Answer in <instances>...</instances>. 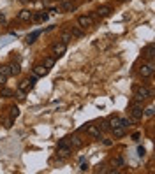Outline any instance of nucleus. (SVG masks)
Returning a JSON list of instances; mask_svg holds the SVG:
<instances>
[{"label": "nucleus", "mask_w": 155, "mask_h": 174, "mask_svg": "<svg viewBox=\"0 0 155 174\" xmlns=\"http://www.w3.org/2000/svg\"><path fill=\"white\" fill-rule=\"evenodd\" d=\"M0 95H2V97H12V90H9V88H2Z\"/></svg>", "instance_id": "27"}, {"label": "nucleus", "mask_w": 155, "mask_h": 174, "mask_svg": "<svg viewBox=\"0 0 155 174\" xmlns=\"http://www.w3.org/2000/svg\"><path fill=\"white\" fill-rule=\"evenodd\" d=\"M92 18L90 16H79L78 18V25H79V27L81 28H88V27H92Z\"/></svg>", "instance_id": "10"}, {"label": "nucleus", "mask_w": 155, "mask_h": 174, "mask_svg": "<svg viewBox=\"0 0 155 174\" xmlns=\"http://www.w3.org/2000/svg\"><path fill=\"white\" fill-rule=\"evenodd\" d=\"M39 35H41V32H39V30H37V32H32V33H30V35H28V37H27V42H28V44L35 42V39H37Z\"/></svg>", "instance_id": "22"}, {"label": "nucleus", "mask_w": 155, "mask_h": 174, "mask_svg": "<svg viewBox=\"0 0 155 174\" xmlns=\"http://www.w3.org/2000/svg\"><path fill=\"white\" fill-rule=\"evenodd\" d=\"M138 151H139V155H141V157H144V148H139Z\"/></svg>", "instance_id": "32"}, {"label": "nucleus", "mask_w": 155, "mask_h": 174, "mask_svg": "<svg viewBox=\"0 0 155 174\" xmlns=\"http://www.w3.org/2000/svg\"><path fill=\"white\" fill-rule=\"evenodd\" d=\"M143 56L146 58V60H153V44H148L146 48H144V51H143Z\"/></svg>", "instance_id": "13"}, {"label": "nucleus", "mask_w": 155, "mask_h": 174, "mask_svg": "<svg viewBox=\"0 0 155 174\" xmlns=\"http://www.w3.org/2000/svg\"><path fill=\"white\" fill-rule=\"evenodd\" d=\"M69 142H71V146H74V148H81V146H83V141H81L78 136L69 137Z\"/></svg>", "instance_id": "16"}, {"label": "nucleus", "mask_w": 155, "mask_h": 174, "mask_svg": "<svg viewBox=\"0 0 155 174\" xmlns=\"http://www.w3.org/2000/svg\"><path fill=\"white\" fill-rule=\"evenodd\" d=\"M123 158L122 157H116V158H113V165H115V167H123Z\"/></svg>", "instance_id": "24"}, {"label": "nucleus", "mask_w": 155, "mask_h": 174, "mask_svg": "<svg viewBox=\"0 0 155 174\" xmlns=\"http://www.w3.org/2000/svg\"><path fill=\"white\" fill-rule=\"evenodd\" d=\"M0 74H4L6 77L11 76V72H9V65H2V67H0Z\"/></svg>", "instance_id": "26"}, {"label": "nucleus", "mask_w": 155, "mask_h": 174, "mask_svg": "<svg viewBox=\"0 0 155 174\" xmlns=\"http://www.w3.org/2000/svg\"><path fill=\"white\" fill-rule=\"evenodd\" d=\"M60 41L64 44H69L72 41V35H71V32H69V30H64V32L60 33Z\"/></svg>", "instance_id": "15"}, {"label": "nucleus", "mask_w": 155, "mask_h": 174, "mask_svg": "<svg viewBox=\"0 0 155 174\" xmlns=\"http://www.w3.org/2000/svg\"><path fill=\"white\" fill-rule=\"evenodd\" d=\"M20 71H21V69H20L18 63H11V65H9V72H11V76H18Z\"/></svg>", "instance_id": "18"}, {"label": "nucleus", "mask_w": 155, "mask_h": 174, "mask_svg": "<svg viewBox=\"0 0 155 174\" xmlns=\"http://www.w3.org/2000/svg\"><path fill=\"white\" fill-rule=\"evenodd\" d=\"M139 74L143 77H150L152 74H153V63L150 62V63H144V65H141V69H139Z\"/></svg>", "instance_id": "7"}, {"label": "nucleus", "mask_w": 155, "mask_h": 174, "mask_svg": "<svg viewBox=\"0 0 155 174\" xmlns=\"http://www.w3.org/2000/svg\"><path fill=\"white\" fill-rule=\"evenodd\" d=\"M132 123H134V120H129V118H120V127H123V128L131 127Z\"/></svg>", "instance_id": "21"}, {"label": "nucleus", "mask_w": 155, "mask_h": 174, "mask_svg": "<svg viewBox=\"0 0 155 174\" xmlns=\"http://www.w3.org/2000/svg\"><path fill=\"white\" fill-rule=\"evenodd\" d=\"M9 111H11V118H12V120H14L18 114H20V107H18V106H12V107L9 109Z\"/></svg>", "instance_id": "25"}, {"label": "nucleus", "mask_w": 155, "mask_h": 174, "mask_svg": "<svg viewBox=\"0 0 155 174\" xmlns=\"http://www.w3.org/2000/svg\"><path fill=\"white\" fill-rule=\"evenodd\" d=\"M55 60H56L55 56H46V58H44V63H42V65H44L46 69H51V67L55 65Z\"/></svg>", "instance_id": "17"}, {"label": "nucleus", "mask_w": 155, "mask_h": 174, "mask_svg": "<svg viewBox=\"0 0 155 174\" xmlns=\"http://www.w3.org/2000/svg\"><path fill=\"white\" fill-rule=\"evenodd\" d=\"M86 134L95 137V139H100V128L97 125H88L86 127Z\"/></svg>", "instance_id": "9"}, {"label": "nucleus", "mask_w": 155, "mask_h": 174, "mask_svg": "<svg viewBox=\"0 0 155 174\" xmlns=\"http://www.w3.org/2000/svg\"><path fill=\"white\" fill-rule=\"evenodd\" d=\"M46 18H48L46 12H37V14H33V16H32V20H33V21H44Z\"/></svg>", "instance_id": "20"}, {"label": "nucleus", "mask_w": 155, "mask_h": 174, "mask_svg": "<svg viewBox=\"0 0 155 174\" xmlns=\"http://www.w3.org/2000/svg\"><path fill=\"white\" fill-rule=\"evenodd\" d=\"M71 153H72V150L67 146V141H60L58 142V150H56V157H58V160L69 158L71 157Z\"/></svg>", "instance_id": "3"}, {"label": "nucleus", "mask_w": 155, "mask_h": 174, "mask_svg": "<svg viewBox=\"0 0 155 174\" xmlns=\"http://www.w3.org/2000/svg\"><path fill=\"white\" fill-rule=\"evenodd\" d=\"M152 95H153V92H152L148 86H136V88H134V100L143 102V100L150 98Z\"/></svg>", "instance_id": "2"}, {"label": "nucleus", "mask_w": 155, "mask_h": 174, "mask_svg": "<svg viewBox=\"0 0 155 174\" xmlns=\"http://www.w3.org/2000/svg\"><path fill=\"white\" fill-rule=\"evenodd\" d=\"M4 127H6V128H11V127H12V118H11V116L4 121Z\"/></svg>", "instance_id": "29"}, {"label": "nucleus", "mask_w": 155, "mask_h": 174, "mask_svg": "<svg viewBox=\"0 0 155 174\" xmlns=\"http://www.w3.org/2000/svg\"><path fill=\"white\" fill-rule=\"evenodd\" d=\"M113 134H115V137H122L125 134V128L123 127H116V128H113Z\"/></svg>", "instance_id": "23"}, {"label": "nucleus", "mask_w": 155, "mask_h": 174, "mask_svg": "<svg viewBox=\"0 0 155 174\" xmlns=\"http://www.w3.org/2000/svg\"><path fill=\"white\" fill-rule=\"evenodd\" d=\"M32 16H33V12L28 11V9H21L18 12V20L20 21H32Z\"/></svg>", "instance_id": "8"}, {"label": "nucleus", "mask_w": 155, "mask_h": 174, "mask_svg": "<svg viewBox=\"0 0 155 174\" xmlns=\"http://www.w3.org/2000/svg\"><path fill=\"white\" fill-rule=\"evenodd\" d=\"M143 114H144V116H153V107H152V106H150V107H146Z\"/></svg>", "instance_id": "28"}, {"label": "nucleus", "mask_w": 155, "mask_h": 174, "mask_svg": "<svg viewBox=\"0 0 155 174\" xmlns=\"http://www.w3.org/2000/svg\"><path fill=\"white\" fill-rule=\"evenodd\" d=\"M48 71H50V69H46V67L42 65V63H39V65L33 67V72H35V76H37V77L46 76V74H48Z\"/></svg>", "instance_id": "11"}, {"label": "nucleus", "mask_w": 155, "mask_h": 174, "mask_svg": "<svg viewBox=\"0 0 155 174\" xmlns=\"http://www.w3.org/2000/svg\"><path fill=\"white\" fill-rule=\"evenodd\" d=\"M21 2H23V4H28V2H30V0H21Z\"/></svg>", "instance_id": "34"}, {"label": "nucleus", "mask_w": 155, "mask_h": 174, "mask_svg": "<svg viewBox=\"0 0 155 174\" xmlns=\"http://www.w3.org/2000/svg\"><path fill=\"white\" fill-rule=\"evenodd\" d=\"M99 128H102V130H109V125H108V121H102L100 125H97Z\"/></svg>", "instance_id": "30"}, {"label": "nucleus", "mask_w": 155, "mask_h": 174, "mask_svg": "<svg viewBox=\"0 0 155 174\" xmlns=\"http://www.w3.org/2000/svg\"><path fill=\"white\" fill-rule=\"evenodd\" d=\"M67 51V44H64L60 41V42H55L53 46H51V53H53V56L55 58H60V56H64Z\"/></svg>", "instance_id": "4"}, {"label": "nucleus", "mask_w": 155, "mask_h": 174, "mask_svg": "<svg viewBox=\"0 0 155 174\" xmlns=\"http://www.w3.org/2000/svg\"><path fill=\"white\" fill-rule=\"evenodd\" d=\"M129 113L132 116L134 121H139L143 118V102H139V100H132L131 102V109H129Z\"/></svg>", "instance_id": "1"}, {"label": "nucleus", "mask_w": 155, "mask_h": 174, "mask_svg": "<svg viewBox=\"0 0 155 174\" xmlns=\"http://www.w3.org/2000/svg\"><path fill=\"white\" fill-rule=\"evenodd\" d=\"M4 20H6V16H4V14L0 12V23H4Z\"/></svg>", "instance_id": "33"}, {"label": "nucleus", "mask_w": 155, "mask_h": 174, "mask_svg": "<svg viewBox=\"0 0 155 174\" xmlns=\"http://www.w3.org/2000/svg\"><path fill=\"white\" fill-rule=\"evenodd\" d=\"M69 32H71L72 37H83V30H81V28H78V27H72Z\"/></svg>", "instance_id": "19"}, {"label": "nucleus", "mask_w": 155, "mask_h": 174, "mask_svg": "<svg viewBox=\"0 0 155 174\" xmlns=\"http://www.w3.org/2000/svg\"><path fill=\"white\" fill-rule=\"evenodd\" d=\"M108 125H109V128L113 130V128H116V127H120V116H111L109 120H108Z\"/></svg>", "instance_id": "14"}, {"label": "nucleus", "mask_w": 155, "mask_h": 174, "mask_svg": "<svg viewBox=\"0 0 155 174\" xmlns=\"http://www.w3.org/2000/svg\"><path fill=\"white\" fill-rule=\"evenodd\" d=\"M6 81H7V77L4 76V74H0V86H4V85H6Z\"/></svg>", "instance_id": "31"}, {"label": "nucleus", "mask_w": 155, "mask_h": 174, "mask_svg": "<svg viewBox=\"0 0 155 174\" xmlns=\"http://www.w3.org/2000/svg\"><path fill=\"white\" fill-rule=\"evenodd\" d=\"M35 79L37 77H32V79H23L20 85H18V90H20V93H25V92H28L30 88L33 86V83H35Z\"/></svg>", "instance_id": "5"}, {"label": "nucleus", "mask_w": 155, "mask_h": 174, "mask_svg": "<svg viewBox=\"0 0 155 174\" xmlns=\"http://www.w3.org/2000/svg\"><path fill=\"white\" fill-rule=\"evenodd\" d=\"M95 12H97V16H99V18H106V16H109L111 7H109V6H100Z\"/></svg>", "instance_id": "12"}, {"label": "nucleus", "mask_w": 155, "mask_h": 174, "mask_svg": "<svg viewBox=\"0 0 155 174\" xmlns=\"http://www.w3.org/2000/svg\"><path fill=\"white\" fill-rule=\"evenodd\" d=\"M51 2H56V0H51Z\"/></svg>", "instance_id": "35"}, {"label": "nucleus", "mask_w": 155, "mask_h": 174, "mask_svg": "<svg viewBox=\"0 0 155 174\" xmlns=\"http://www.w3.org/2000/svg\"><path fill=\"white\" fill-rule=\"evenodd\" d=\"M76 9V6L72 4V0H62L60 7H58V11L60 12H72Z\"/></svg>", "instance_id": "6"}]
</instances>
